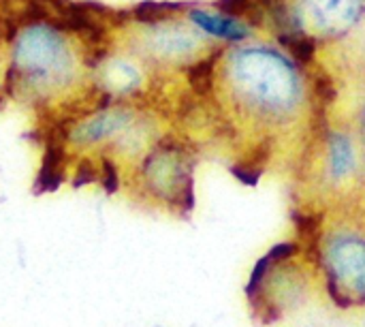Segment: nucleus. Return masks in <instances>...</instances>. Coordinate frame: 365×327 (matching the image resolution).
<instances>
[{
  "instance_id": "ddd939ff",
  "label": "nucleus",
  "mask_w": 365,
  "mask_h": 327,
  "mask_svg": "<svg viewBox=\"0 0 365 327\" xmlns=\"http://www.w3.org/2000/svg\"><path fill=\"white\" fill-rule=\"evenodd\" d=\"M280 49H284L299 66L312 71L321 64V51L327 47L317 34L304 32V34H293V36H282L274 41Z\"/></svg>"
},
{
  "instance_id": "f257e3e1",
  "label": "nucleus",
  "mask_w": 365,
  "mask_h": 327,
  "mask_svg": "<svg viewBox=\"0 0 365 327\" xmlns=\"http://www.w3.org/2000/svg\"><path fill=\"white\" fill-rule=\"evenodd\" d=\"M216 101L233 124L274 141L310 126L323 111L314 101L312 71L261 36L225 49Z\"/></svg>"
},
{
  "instance_id": "39448f33",
  "label": "nucleus",
  "mask_w": 365,
  "mask_h": 327,
  "mask_svg": "<svg viewBox=\"0 0 365 327\" xmlns=\"http://www.w3.org/2000/svg\"><path fill=\"white\" fill-rule=\"evenodd\" d=\"M197 150L180 133L167 131L124 176V188L139 203L188 218L197 206Z\"/></svg>"
},
{
  "instance_id": "1a4fd4ad",
  "label": "nucleus",
  "mask_w": 365,
  "mask_h": 327,
  "mask_svg": "<svg viewBox=\"0 0 365 327\" xmlns=\"http://www.w3.org/2000/svg\"><path fill=\"white\" fill-rule=\"evenodd\" d=\"M156 79L158 75L118 39L92 54L88 96L92 101L148 105Z\"/></svg>"
},
{
  "instance_id": "2eb2a0df",
  "label": "nucleus",
  "mask_w": 365,
  "mask_h": 327,
  "mask_svg": "<svg viewBox=\"0 0 365 327\" xmlns=\"http://www.w3.org/2000/svg\"><path fill=\"white\" fill-rule=\"evenodd\" d=\"M355 129H357V135H359V139H361V148H364L365 154V105L364 109L359 111V118H357V122H355Z\"/></svg>"
},
{
  "instance_id": "20e7f679",
  "label": "nucleus",
  "mask_w": 365,
  "mask_h": 327,
  "mask_svg": "<svg viewBox=\"0 0 365 327\" xmlns=\"http://www.w3.org/2000/svg\"><path fill=\"white\" fill-rule=\"evenodd\" d=\"M319 293L314 268L299 238L267 248L250 268L244 300L250 317L261 326H276L299 313Z\"/></svg>"
},
{
  "instance_id": "0eeeda50",
  "label": "nucleus",
  "mask_w": 365,
  "mask_h": 327,
  "mask_svg": "<svg viewBox=\"0 0 365 327\" xmlns=\"http://www.w3.org/2000/svg\"><path fill=\"white\" fill-rule=\"evenodd\" d=\"M148 105L88 99L62 116L56 141L75 161L98 159L128 131Z\"/></svg>"
},
{
  "instance_id": "9d476101",
  "label": "nucleus",
  "mask_w": 365,
  "mask_h": 327,
  "mask_svg": "<svg viewBox=\"0 0 365 327\" xmlns=\"http://www.w3.org/2000/svg\"><path fill=\"white\" fill-rule=\"evenodd\" d=\"M308 32L325 45L342 43L365 26V0H295Z\"/></svg>"
},
{
  "instance_id": "9b49d317",
  "label": "nucleus",
  "mask_w": 365,
  "mask_h": 327,
  "mask_svg": "<svg viewBox=\"0 0 365 327\" xmlns=\"http://www.w3.org/2000/svg\"><path fill=\"white\" fill-rule=\"evenodd\" d=\"M184 19L214 47L231 49V47L259 39V34L246 21L214 9L210 2L192 0L184 13Z\"/></svg>"
},
{
  "instance_id": "6e6552de",
  "label": "nucleus",
  "mask_w": 365,
  "mask_h": 327,
  "mask_svg": "<svg viewBox=\"0 0 365 327\" xmlns=\"http://www.w3.org/2000/svg\"><path fill=\"white\" fill-rule=\"evenodd\" d=\"M120 34V41L158 77L182 75L197 58L214 47L184 17L152 26H128Z\"/></svg>"
},
{
  "instance_id": "423d86ee",
  "label": "nucleus",
  "mask_w": 365,
  "mask_h": 327,
  "mask_svg": "<svg viewBox=\"0 0 365 327\" xmlns=\"http://www.w3.org/2000/svg\"><path fill=\"white\" fill-rule=\"evenodd\" d=\"M314 144L310 178L317 197L323 201L349 206L365 186V154L353 122L314 116Z\"/></svg>"
},
{
  "instance_id": "f8f14e48",
  "label": "nucleus",
  "mask_w": 365,
  "mask_h": 327,
  "mask_svg": "<svg viewBox=\"0 0 365 327\" xmlns=\"http://www.w3.org/2000/svg\"><path fill=\"white\" fill-rule=\"evenodd\" d=\"M192 0H141L126 11L128 26H152L184 17ZM126 26V28H128Z\"/></svg>"
},
{
  "instance_id": "7ed1b4c3",
  "label": "nucleus",
  "mask_w": 365,
  "mask_h": 327,
  "mask_svg": "<svg viewBox=\"0 0 365 327\" xmlns=\"http://www.w3.org/2000/svg\"><path fill=\"white\" fill-rule=\"evenodd\" d=\"M302 242L314 268L319 296L342 315H364L365 212L340 206Z\"/></svg>"
},
{
  "instance_id": "f03ea898",
  "label": "nucleus",
  "mask_w": 365,
  "mask_h": 327,
  "mask_svg": "<svg viewBox=\"0 0 365 327\" xmlns=\"http://www.w3.org/2000/svg\"><path fill=\"white\" fill-rule=\"evenodd\" d=\"M92 54L51 15H30L6 34L0 88L32 109L68 111L88 96Z\"/></svg>"
},
{
  "instance_id": "dca6fc26",
  "label": "nucleus",
  "mask_w": 365,
  "mask_h": 327,
  "mask_svg": "<svg viewBox=\"0 0 365 327\" xmlns=\"http://www.w3.org/2000/svg\"><path fill=\"white\" fill-rule=\"evenodd\" d=\"M154 327H163V326H154Z\"/></svg>"
},
{
  "instance_id": "4468645a",
  "label": "nucleus",
  "mask_w": 365,
  "mask_h": 327,
  "mask_svg": "<svg viewBox=\"0 0 365 327\" xmlns=\"http://www.w3.org/2000/svg\"><path fill=\"white\" fill-rule=\"evenodd\" d=\"M263 2L265 0H212L210 4L231 17L246 21L259 36L263 34L265 19H263Z\"/></svg>"
}]
</instances>
